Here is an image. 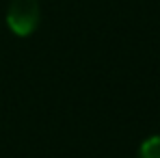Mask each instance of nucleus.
<instances>
[{
    "label": "nucleus",
    "instance_id": "1",
    "mask_svg": "<svg viewBox=\"0 0 160 158\" xmlns=\"http://www.w3.org/2000/svg\"><path fill=\"white\" fill-rule=\"evenodd\" d=\"M4 22L15 37H30L41 22L39 0H11L4 13Z\"/></svg>",
    "mask_w": 160,
    "mask_h": 158
},
{
    "label": "nucleus",
    "instance_id": "2",
    "mask_svg": "<svg viewBox=\"0 0 160 158\" xmlns=\"http://www.w3.org/2000/svg\"><path fill=\"white\" fill-rule=\"evenodd\" d=\"M136 158H160V134L147 136V139L138 145Z\"/></svg>",
    "mask_w": 160,
    "mask_h": 158
}]
</instances>
